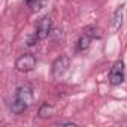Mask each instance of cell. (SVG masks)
Here are the masks:
<instances>
[{"label":"cell","instance_id":"cell-3","mask_svg":"<svg viewBox=\"0 0 127 127\" xmlns=\"http://www.w3.org/2000/svg\"><path fill=\"white\" fill-rule=\"evenodd\" d=\"M34 66H36V58L32 54H23L15 61V67L20 72H30L34 69Z\"/></svg>","mask_w":127,"mask_h":127},{"label":"cell","instance_id":"cell-9","mask_svg":"<svg viewBox=\"0 0 127 127\" xmlns=\"http://www.w3.org/2000/svg\"><path fill=\"white\" fill-rule=\"evenodd\" d=\"M90 42H91V37H90L88 34L84 33V36H81L79 40H78V51H84V49H87V48L90 46Z\"/></svg>","mask_w":127,"mask_h":127},{"label":"cell","instance_id":"cell-4","mask_svg":"<svg viewBox=\"0 0 127 127\" xmlns=\"http://www.w3.org/2000/svg\"><path fill=\"white\" fill-rule=\"evenodd\" d=\"M124 81V63L121 60L115 61L109 70V82L112 85H120Z\"/></svg>","mask_w":127,"mask_h":127},{"label":"cell","instance_id":"cell-2","mask_svg":"<svg viewBox=\"0 0 127 127\" xmlns=\"http://www.w3.org/2000/svg\"><path fill=\"white\" fill-rule=\"evenodd\" d=\"M51 30H52V21L49 17H43L37 21L36 24V33L34 36L37 37V40H42L45 37H48L51 34Z\"/></svg>","mask_w":127,"mask_h":127},{"label":"cell","instance_id":"cell-7","mask_svg":"<svg viewBox=\"0 0 127 127\" xmlns=\"http://www.w3.org/2000/svg\"><path fill=\"white\" fill-rule=\"evenodd\" d=\"M84 33L85 34H88L91 39H94V37H102V30L99 29V27H96V26H88V27H85L84 29Z\"/></svg>","mask_w":127,"mask_h":127},{"label":"cell","instance_id":"cell-6","mask_svg":"<svg viewBox=\"0 0 127 127\" xmlns=\"http://www.w3.org/2000/svg\"><path fill=\"white\" fill-rule=\"evenodd\" d=\"M123 24V6H120L115 14H114V18H112V33H115Z\"/></svg>","mask_w":127,"mask_h":127},{"label":"cell","instance_id":"cell-8","mask_svg":"<svg viewBox=\"0 0 127 127\" xmlns=\"http://www.w3.org/2000/svg\"><path fill=\"white\" fill-rule=\"evenodd\" d=\"M52 106L51 105H48V103H43L40 108H39V118H42V120H45V118H48V117H51L52 115Z\"/></svg>","mask_w":127,"mask_h":127},{"label":"cell","instance_id":"cell-10","mask_svg":"<svg viewBox=\"0 0 127 127\" xmlns=\"http://www.w3.org/2000/svg\"><path fill=\"white\" fill-rule=\"evenodd\" d=\"M26 5L34 12V11H37L40 8V0H26Z\"/></svg>","mask_w":127,"mask_h":127},{"label":"cell","instance_id":"cell-1","mask_svg":"<svg viewBox=\"0 0 127 127\" xmlns=\"http://www.w3.org/2000/svg\"><path fill=\"white\" fill-rule=\"evenodd\" d=\"M32 102H33V91H32V88L27 87V85H23L15 93V99H14V102L11 105V111L14 114H17V115L23 114L24 111H27V108L32 105Z\"/></svg>","mask_w":127,"mask_h":127},{"label":"cell","instance_id":"cell-5","mask_svg":"<svg viewBox=\"0 0 127 127\" xmlns=\"http://www.w3.org/2000/svg\"><path fill=\"white\" fill-rule=\"evenodd\" d=\"M69 57L67 55H60L54 63H52V76L54 78H58V76H61L63 73H64L66 70H67V67H69Z\"/></svg>","mask_w":127,"mask_h":127}]
</instances>
